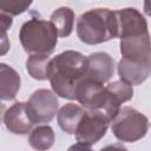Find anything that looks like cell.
<instances>
[{
  "label": "cell",
  "instance_id": "obj_1",
  "mask_svg": "<svg viewBox=\"0 0 151 151\" xmlns=\"http://www.w3.org/2000/svg\"><path fill=\"white\" fill-rule=\"evenodd\" d=\"M87 57L77 51H64L50 60L48 79L53 92L65 99H76L78 85L86 78Z\"/></svg>",
  "mask_w": 151,
  "mask_h": 151
},
{
  "label": "cell",
  "instance_id": "obj_2",
  "mask_svg": "<svg viewBox=\"0 0 151 151\" xmlns=\"http://www.w3.org/2000/svg\"><path fill=\"white\" fill-rule=\"evenodd\" d=\"M77 34L87 45H98L117 38L114 11L93 8L83 13L77 20Z\"/></svg>",
  "mask_w": 151,
  "mask_h": 151
},
{
  "label": "cell",
  "instance_id": "obj_3",
  "mask_svg": "<svg viewBox=\"0 0 151 151\" xmlns=\"http://www.w3.org/2000/svg\"><path fill=\"white\" fill-rule=\"evenodd\" d=\"M19 39L25 52L29 55H50L58 42V34L50 21L32 17L22 24Z\"/></svg>",
  "mask_w": 151,
  "mask_h": 151
},
{
  "label": "cell",
  "instance_id": "obj_4",
  "mask_svg": "<svg viewBox=\"0 0 151 151\" xmlns=\"http://www.w3.org/2000/svg\"><path fill=\"white\" fill-rule=\"evenodd\" d=\"M110 123L114 137L125 143L142 139L149 130V119L146 116L130 106L120 107Z\"/></svg>",
  "mask_w": 151,
  "mask_h": 151
},
{
  "label": "cell",
  "instance_id": "obj_5",
  "mask_svg": "<svg viewBox=\"0 0 151 151\" xmlns=\"http://www.w3.org/2000/svg\"><path fill=\"white\" fill-rule=\"evenodd\" d=\"M59 101L57 94L47 88H39L33 92L26 103V111L33 124L50 123L58 112Z\"/></svg>",
  "mask_w": 151,
  "mask_h": 151
},
{
  "label": "cell",
  "instance_id": "obj_6",
  "mask_svg": "<svg viewBox=\"0 0 151 151\" xmlns=\"http://www.w3.org/2000/svg\"><path fill=\"white\" fill-rule=\"evenodd\" d=\"M109 124H110V119L105 116L103 111L99 110L85 111L74 132L77 142L90 146L96 144L105 136Z\"/></svg>",
  "mask_w": 151,
  "mask_h": 151
},
{
  "label": "cell",
  "instance_id": "obj_7",
  "mask_svg": "<svg viewBox=\"0 0 151 151\" xmlns=\"http://www.w3.org/2000/svg\"><path fill=\"white\" fill-rule=\"evenodd\" d=\"M114 17L117 24V38L119 39L149 33L146 19L133 7L114 11Z\"/></svg>",
  "mask_w": 151,
  "mask_h": 151
},
{
  "label": "cell",
  "instance_id": "obj_8",
  "mask_svg": "<svg viewBox=\"0 0 151 151\" xmlns=\"http://www.w3.org/2000/svg\"><path fill=\"white\" fill-rule=\"evenodd\" d=\"M76 99L86 110L103 111L107 103V91L103 84L85 78L77 87Z\"/></svg>",
  "mask_w": 151,
  "mask_h": 151
},
{
  "label": "cell",
  "instance_id": "obj_9",
  "mask_svg": "<svg viewBox=\"0 0 151 151\" xmlns=\"http://www.w3.org/2000/svg\"><path fill=\"white\" fill-rule=\"evenodd\" d=\"M119 47L123 59L137 64H151V44L149 33L120 39Z\"/></svg>",
  "mask_w": 151,
  "mask_h": 151
},
{
  "label": "cell",
  "instance_id": "obj_10",
  "mask_svg": "<svg viewBox=\"0 0 151 151\" xmlns=\"http://www.w3.org/2000/svg\"><path fill=\"white\" fill-rule=\"evenodd\" d=\"M114 73V59L105 52H94L87 57L86 78L97 83H107Z\"/></svg>",
  "mask_w": 151,
  "mask_h": 151
},
{
  "label": "cell",
  "instance_id": "obj_11",
  "mask_svg": "<svg viewBox=\"0 0 151 151\" xmlns=\"http://www.w3.org/2000/svg\"><path fill=\"white\" fill-rule=\"evenodd\" d=\"M106 91H107V103L103 112L111 122L113 117L118 113L119 109L122 107V104L132 99L133 88L131 85L125 84L122 80H117L110 83L106 86Z\"/></svg>",
  "mask_w": 151,
  "mask_h": 151
},
{
  "label": "cell",
  "instance_id": "obj_12",
  "mask_svg": "<svg viewBox=\"0 0 151 151\" xmlns=\"http://www.w3.org/2000/svg\"><path fill=\"white\" fill-rule=\"evenodd\" d=\"M4 123L6 129L14 134H26L34 125L27 114L26 103L22 101L14 103L7 109L4 116Z\"/></svg>",
  "mask_w": 151,
  "mask_h": 151
},
{
  "label": "cell",
  "instance_id": "obj_13",
  "mask_svg": "<svg viewBox=\"0 0 151 151\" xmlns=\"http://www.w3.org/2000/svg\"><path fill=\"white\" fill-rule=\"evenodd\" d=\"M151 73V64H137L126 59H120L118 63V74L120 80L129 85H140Z\"/></svg>",
  "mask_w": 151,
  "mask_h": 151
},
{
  "label": "cell",
  "instance_id": "obj_14",
  "mask_svg": "<svg viewBox=\"0 0 151 151\" xmlns=\"http://www.w3.org/2000/svg\"><path fill=\"white\" fill-rule=\"evenodd\" d=\"M19 73L7 64L0 63V100L13 101L20 88Z\"/></svg>",
  "mask_w": 151,
  "mask_h": 151
},
{
  "label": "cell",
  "instance_id": "obj_15",
  "mask_svg": "<svg viewBox=\"0 0 151 151\" xmlns=\"http://www.w3.org/2000/svg\"><path fill=\"white\" fill-rule=\"evenodd\" d=\"M85 113V110L73 103L65 104L58 112H57V122L60 129L68 133L74 134L78 124L80 123L83 116Z\"/></svg>",
  "mask_w": 151,
  "mask_h": 151
},
{
  "label": "cell",
  "instance_id": "obj_16",
  "mask_svg": "<svg viewBox=\"0 0 151 151\" xmlns=\"http://www.w3.org/2000/svg\"><path fill=\"white\" fill-rule=\"evenodd\" d=\"M50 22L54 27L58 37H68L74 25V12L70 7H59L51 14Z\"/></svg>",
  "mask_w": 151,
  "mask_h": 151
},
{
  "label": "cell",
  "instance_id": "obj_17",
  "mask_svg": "<svg viewBox=\"0 0 151 151\" xmlns=\"http://www.w3.org/2000/svg\"><path fill=\"white\" fill-rule=\"evenodd\" d=\"M55 140V134L50 125H40L35 127L29 137L28 143L35 151H47L50 150Z\"/></svg>",
  "mask_w": 151,
  "mask_h": 151
},
{
  "label": "cell",
  "instance_id": "obj_18",
  "mask_svg": "<svg viewBox=\"0 0 151 151\" xmlns=\"http://www.w3.org/2000/svg\"><path fill=\"white\" fill-rule=\"evenodd\" d=\"M50 60H51L50 55H42V54L29 55L26 61V70L28 74L37 80L48 79Z\"/></svg>",
  "mask_w": 151,
  "mask_h": 151
},
{
  "label": "cell",
  "instance_id": "obj_19",
  "mask_svg": "<svg viewBox=\"0 0 151 151\" xmlns=\"http://www.w3.org/2000/svg\"><path fill=\"white\" fill-rule=\"evenodd\" d=\"M32 1H15V0H0V14L15 17L26 12Z\"/></svg>",
  "mask_w": 151,
  "mask_h": 151
},
{
  "label": "cell",
  "instance_id": "obj_20",
  "mask_svg": "<svg viewBox=\"0 0 151 151\" xmlns=\"http://www.w3.org/2000/svg\"><path fill=\"white\" fill-rule=\"evenodd\" d=\"M13 25V19L8 15L0 14V57L5 55L11 47L7 31Z\"/></svg>",
  "mask_w": 151,
  "mask_h": 151
},
{
  "label": "cell",
  "instance_id": "obj_21",
  "mask_svg": "<svg viewBox=\"0 0 151 151\" xmlns=\"http://www.w3.org/2000/svg\"><path fill=\"white\" fill-rule=\"evenodd\" d=\"M99 151H127V149L123 145V144H111V145H107L103 149H100Z\"/></svg>",
  "mask_w": 151,
  "mask_h": 151
},
{
  "label": "cell",
  "instance_id": "obj_22",
  "mask_svg": "<svg viewBox=\"0 0 151 151\" xmlns=\"http://www.w3.org/2000/svg\"><path fill=\"white\" fill-rule=\"evenodd\" d=\"M67 151H93V150L91 149L90 145H86L83 143H77V144H73L72 146H70V149Z\"/></svg>",
  "mask_w": 151,
  "mask_h": 151
},
{
  "label": "cell",
  "instance_id": "obj_23",
  "mask_svg": "<svg viewBox=\"0 0 151 151\" xmlns=\"http://www.w3.org/2000/svg\"><path fill=\"white\" fill-rule=\"evenodd\" d=\"M7 103L0 100V123L4 120V116H5V112L7 111Z\"/></svg>",
  "mask_w": 151,
  "mask_h": 151
}]
</instances>
